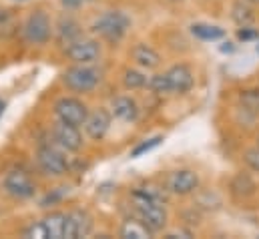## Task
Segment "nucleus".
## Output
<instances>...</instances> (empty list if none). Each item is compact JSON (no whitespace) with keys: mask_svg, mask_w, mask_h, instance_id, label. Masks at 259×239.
Masks as SVG:
<instances>
[{"mask_svg":"<svg viewBox=\"0 0 259 239\" xmlns=\"http://www.w3.org/2000/svg\"><path fill=\"white\" fill-rule=\"evenodd\" d=\"M237 38H239V41H243V43H247V41L259 38V32L257 30H253V28H249V26H243V28L237 32Z\"/></svg>","mask_w":259,"mask_h":239,"instance_id":"obj_29","label":"nucleus"},{"mask_svg":"<svg viewBox=\"0 0 259 239\" xmlns=\"http://www.w3.org/2000/svg\"><path fill=\"white\" fill-rule=\"evenodd\" d=\"M239 103L245 111H251V113H259V89H247V91H241L239 95Z\"/></svg>","mask_w":259,"mask_h":239,"instance_id":"obj_22","label":"nucleus"},{"mask_svg":"<svg viewBox=\"0 0 259 239\" xmlns=\"http://www.w3.org/2000/svg\"><path fill=\"white\" fill-rule=\"evenodd\" d=\"M65 213H51L49 217L42 219L45 229H47V237L49 239H63L65 237Z\"/></svg>","mask_w":259,"mask_h":239,"instance_id":"obj_16","label":"nucleus"},{"mask_svg":"<svg viewBox=\"0 0 259 239\" xmlns=\"http://www.w3.org/2000/svg\"><path fill=\"white\" fill-rule=\"evenodd\" d=\"M18 2H26V0H18Z\"/></svg>","mask_w":259,"mask_h":239,"instance_id":"obj_34","label":"nucleus"},{"mask_svg":"<svg viewBox=\"0 0 259 239\" xmlns=\"http://www.w3.org/2000/svg\"><path fill=\"white\" fill-rule=\"evenodd\" d=\"M151 229L143 221H125L121 227V237L125 239H147L151 237Z\"/></svg>","mask_w":259,"mask_h":239,"instance_id":"obj_20","label":"nucleus"},{"mask_svg":"<svg viewBox=\"0 0 259 239\" xmlns=\"http://www.w3.org/2000/svg\"><path fill=\"white\" fill-rule=\"evenodd\" d=\"M197 187H199V177H197V173L189 171V169L175 171L169 177V189L173 193H177V195H189Z\"/></svg>","mask_w":259,"mask_h":239,"instance_id":"obj_13","label":"nucleus"},{"mask_svg":"<svg viewBox=\"0 0 259 239\" xmlns=\"http://www.w3.org/2000/svg\"><path fill=\"white\" fill-rule=\"evenodd\" d=\"M63 78H65L66 87L76 91V93H89L99 85V72L91 66H84V64L68 68Z\"/></svg>","mask_w":259,"mask_h":239,"instance_id":"obj_3","label":"nucleus"},{"mask_svg":"<svg viewBox=\"0 0 259 239\" xmlns=\"http://www.w3.org/2000/svg\"><path fill=\"white\" fill-rule=\"evenodd\" d=\"M53 135H55V141L65 151H78L82 147V135L76 125L59 121V125H55V129H53Z\"/></svg>","mask_w":259,"mask_h":239,"instance_id":"obj_10","label":"nucleus"},{"mask_svg":"<svg viewBox=\"0 0 259 239\" xmlns=\"http://www.w3.org/2000/svg\"><path fill=\"white\" fill-rule=\"evenodd\" d=\"M177 237H191V231H183V229H179V231H171V233H167V239H177Z\"/></svg>","mask_w":259,"mask_h":239,"instance_id":"obj_30","label":"nucleus"},{"mask_svg":"<svg viewBox=\"0 0 259 239\" xmlns=\"http://www.w3.org/2000/svg\"><path fill=\"white\" fill-rule=\"evenodd\" d=\"M36 161H38L40 169H42L47 175L59 177V175H65L66 169H68V163H66L65 155H63L59 149L51 147V145H40V147H38Z\"/></svg>","mask_w":259,"mask_h":239,"instance_id":"obj_5","label":"nucleus"},{"mask_svg":"<svg viewBox=\"0 0 259 239\" xmlns=\"http://www.w3.org/2000/svg\"><path fill=\"white\" fill-rule=\"evenodd\" d=\"M131 26L129 16L125 12H119V10H111V12H105L103 16H99L93 24V30L97 34H101L103 38L107 41H121Z\"/></svg>","mask_w":259,"mask_h":239,"instance_id":"obj_2","label":"nucleus"},{"mask_svg":"<svg viewBox=\"0 0 259 239\" xmlns=\"http://www.w3.org/2000/svg\"><path fill=\"white\" fill-rule=\"evenodd\" d=\"M167 78H169V85H171V93H187L193 89V72L189 70V66L185 64H175L171 66L167 72Z\"/></svg>","mask_w":259,"mask_h":239,"instance_id":"obj_12","label":"nucleus"},{"mask_svg":"<svg viewBox=\"0 0 259 239\" xmlns=\"http://www.w3.org/2000/svg\"><path fill=\"white\" fill-rule=\"evenodd\" d=\"M14 32H16V20H14V16L8 10L0 8V38H8Z\"/></svg>","mask_w":259,"mask_h":239,"instance_id":"obj_23","label":"nucleus"},{"mask_svg":"<svg viewBox=\"0 0 259 239\" xmlns=\"http://www.w3.org/2000/svg\"><path fill=\"white\" fill-rule=\"evenodd\" d=\"M111 111H113V115L117 119L127 121V123H131V121H135L139 117V107H137V103L131 97H117V99H113Z\"/></svg>","mask_w":259,"mask_h":239,"instance_id":"obj_14","label":"nucleus"},{"mask_svg":"<svg viewBox=\"0 0 259 239\" xmlns=\"http://www.w3.org/2000/svg\"><path fill=\"white\" fill-rule=\"evenodd\" d=\"M125 87L127 89H141V87H145L147 85V76L143 74V72H139V70H133V68H129L127 72H125Z\"/></svg>","mask_w":259,"mask_h":239,"instance_id":"obj_25","label":"nucleus"},{"mask_svg":"<svg viewBox=\"0 0 259 239\" xmlns=\"http://www.w3.org/2000/svg\"><path fill=\"white\" fill-rule=\"evenodd\" d=\"M55 113L59 121L63 123H70V125H84V121L89 117V111L84 107V103H80L78 99H72V97H63L57 101L55 105Z\"/></svg>","mask_w":259,"mask_h":239,"instance_id":"obj_6","label":"nucleus"},{"mask_svg":"<svg viewBox=\"0 0 259 239\" xmlns=\"http://www.w3.org/2000/svg\"><path fill=\"white\" fill-rule=\"evenodd\" d=\"M245 2H251V4H259V0H245Z\"/></svg>","mask_w":259,"mask_h":239,"instance_id":"obj_32","label":"nucleus"},{"mask_svg":"<svg viewBox=\"0 0 259 239\" xmlns=\"http://www.w3.org/2000/svg\"><path fill=\"white\" fill-rule=\"evenodd\" d=\"M231 193L235 195V197H249V195H253L255 193V183L253 179L249 177V175H243V173H239L235 179L231 181Z\"/></svg>","mask_w":259,"mask_h":239,"instance_id":"obj_19","label":"nucleus"},{"mask_svg":"<svg viewBox=\"0 0 259 239\" xmlns=\"http://www.w3.org/2000/svg\"><path fill=\"white\" fill-rule=\"evenodd\" d=\"M99 55H101V45L93 38H76L66 49V57L76 64H91L99 59Z\"/></svg>","mask_w":259,"mask_h":239,"instance_id":"obj_8","label":"nucleus"},{"mask_svg":"<svg viewBox=\"0 0 259 239\" xmlns=\"http://www.w3.org/2000/svg\"><path fill=\"white\" fill-rule=\"evenodd\" d=\"M131 55H133L135 62H137L139 66H143V68H155V66L161 62L159 53H157L155 49H151L149 45H137Z\"/></svg>","mask_w":259,"mask_h":239,"instance_id":"obj_15","label":"nucleus"},{"mask_svg":"<svg viewBox=\"0 0 259 239\" xmlns=\"http://www.w3.org/2000/svg\"><path fill=\"white\" fill-rule=\"evenodd\" d=\"M24 237H30V239H49L47 237V229H45V223H32L24 229Z\"/></svg>","mask_w":259,"mask_h":239,"instance_id":"obj_27","label":"nucleus"},{"mask_svg":"<svg viewBox=\"0 0 259 239\" xmlns=\"http://www.w3.org/2000/svg\"><path fill=\"white\" fill-rule=\"evenodd\" d=\"M93 231V217L82 211V209H74L70 213H66L65 219V237L66 239H80L87 237Z\"/></svg>","mask_w":259,"mask_h":239,"instance_id":"obj_9","label":"nucleus"},{"mask_svg":"<svg viewBox=\"0 0 259 239\" xmlns=\"http://www.w3.org/2000/svg\"><path fill=\"white\" fill-rule=\"evenodd\" d=\"M255 49H257V55H259V38H257V47H255Z\"/></svg>","mask_w":259,"mask_h":239,"instance_id":"obj_33","label":"nucleus"},{"mask_svg":"<svg viewBox=\"0 0 259 239\" xmlns=\"http://www.w3.org/2000/svg\"><path fill=\"white\" fill-rule=\"evenodd\" d=\"M191 32L193 36H197L199 41H219L225 36V30L221 26H215V24H205V22H197L191 26Z\"/></svg>","mask_w":259,"mask_h":239,"instance_id":"obj_18","label":"nucleus"},{"mask_svg":"<svg viewBox=\"0 0 259 239\" xmlns=\"http://www.w3.org/2000/svg\"><path fill=\"white\" fill-rule=\"evenodd\" d=\"M24 38L30 45H45L51 38V20L42 10H36L24 22Z\"/></svg>","mask_w":259,"mask_h":239,"instance_id":"obj_4","label":"nucleus"},{"mask_svg":"<svg viewBox=\"0 0 259 239\" xmlns=\"http://www.w3.org/2000/svg\"><path fill=\"white\" fill-rule=\"evenodd\" d=\"M4 189H6L8 195H12L16 199H28L36 191L34 181L30 179V175L24 173V171H18V169L6 173V177H4Z\"/></svg>","mask_w":259,"mask_h":239,"instance_id":"obj_7","label":"nucleus"},{"mask_svg":"<svg viewBox=\"0 0 259 239\" xmlns=\"http://www.w3.org/2000/svg\"><path fill=\"white\" fill-rule=\"evenodd\" d=\"M109 129H111V113L107 111V109H97V111H93L87 121H84V131H87V135L91 137V139H95V141H101V139H105V135L109 133Z\"/></svg>","mask_w":259,"mask_h":239,"instance_id":"obj_11","label":"nucleus"},{"mask_svg":"<svg viewBox=\"0 0 259 239\" xmlns=\"http://www.w3.org/2000/svg\"><path fill=\"white\" fill-rule=\"evenodd\" d=\"M245 163L253 169V171H257L259 173V147L255 149H249L247 153H245Z\"/></svg>","mask_w":259,"mask_h":239,"instance_id":"obj_28","label":"nucleus"},{"mask_svg":"<svg viewBox=\"0 0 259 239\" xmlns=\"http://www.w3.org/2000/svg\"><path fill=\"white\" fill-rule=\"evenodd\" d=\"M161 141H163L161 135H157V137H153V139H149V141H143L141 145H137V147L131 151V155H133V157H141V155L149 153L151 149H155L157 145H161Z\"/></svg>","mask_w":259,"mask_h":239,"instance_id":"obj_26","label":"nucleus"},{"mask_svg":"<svg viewBox=\"0 0 259 239\" xmlns=\"http://www.w3.org/2000/svg\"><path fill=\"white\" fill-rule=\"evenodd\" d=\"M76 38H80V26H78V22L74 18H70V16L61 18V22H59V41L63 45H70Z\"/></svg>","mask_w":259,"mask_h":239,"instance_id":"obj_17","label":"nucleus"},{"mask_svg":"<svg viewBox=\"0 0 259 239\" xmlns=\"http://www.w3.org/2000/svg\"><path fill=\"white\" fill-rule=\"evenodd\" d=\"M147 87L153 91V93H159V95H165V93H171V85H169V78L167 74H153L149 81H147Z\"/></svg>","mask_w":259,"mask_h":239,"instance_id":"obj_24","label":"nucleus"},{"mask_svg":"<svg viewBox=\"0 0 259 239\" xmlns=\"http://www.w3.org/2000/svg\"><path fill=\"white\" fill-rule=\"evenodd\" d=\"M4 107H6V105H4V101H0V115L4 113Z\"/></svg>","mask_w":259,"mask_h":239,"instance_id":"obj_31","label":"nucleus"},{"mask_svg":"<svg viewBox=\"0 0 259 239\" xmlns=\"http://www.w3.org/2000/svg\"><path fill=\"white\" fill-rule=\"evenodd\" d=\"M133 205H135V211H137L139 219L153 233L155 231H161L167 225V211H165L163 203L155 201L145 189H137L133 193Z\"/></svg>","mask_w":259,"mask_h":239,"instance_id":"obj_1","label":"nucleus"},{"mask_svg":"<svg viewBox=\"0 0 259 239\" xmlns=\"http://www.w3.org/2000/svg\"><path fill=\"white\" fill-rule=\"evenodd\" d=\"M233 20L237 22V24H241V26H247L251 20H253V10L245 4V0H241V2H235L233 4Z\"/></svg>","mask_w":259,"mask_h":239,"instance_id":"obj_21","label":"nucleus"}]
</instances>
